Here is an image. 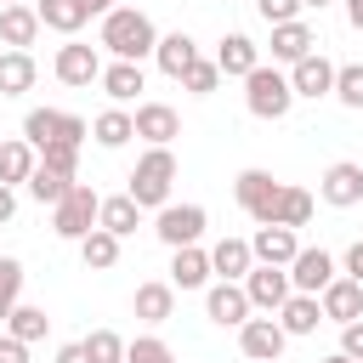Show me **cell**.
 Returning a JSON list of instances; mask_svg holds the SVG:
<instances>
[{
    "label": "cell",
    "mask_w": 363,
    "mask_h": 363,
    "mask_svg": "<svg viewBox=\"0 0 363 363\" xmlns=\"http://www.w3.org/2000/svg\"><path fill=\"white\" fill-rule=\"evenodd\" d=\"M204 227H210L204 204H164V210H159V221H153L159 244H170V250H187V244H199V238H204Z\"/></svg>",
    "instance_id": "obj_6"
},
{
    "label": "cell",
    "mask_w": 363,
    "mask_h": 363,
    "mask_svg": "<svg viewBox=\"0 0 363 363\" xmlns=\"http://www.w3.org/2000/svg\"><path fill=\"white\" fill-rule=\"evenodd\" d=\"M289 91L295 96H329L335 91V62L323 57V51H312V57H301V62H289Z\"/></svg>",
    "instance_id": "obj_13"
},
{
    "label": "cell",
    "mask_w": 363,
    "mask_h": 363,
    "mask_svg": "<svg viewBox=\"0 0 363 363\" xmlns=\"http://www.w3.org/2000/svg\"><path fill=\"white\" fill-rule=\"evenodd\" d=\"M91 136H96V147H125V142L136 136V125H130L125 108H108V113L91 119Z\"/></svg>",
    "instance_id": "obj_33"
},
{
    "label": "cell",
    "mask_w": 363,
    "mask_h": 363,
    "mask_svg": "<svg viewBox=\"0 0 363 363\" xmlns=\"http://www.w3.org/2000/svg\"><path fill=\"white\" fill-rule=\"evenodd\" d=\"M23 142H28L34 153H45L51 142H62V113H57V108H28V113H23Z\"/></svg>",
    "instance_id": "obj_30"
},
{
    "label": "cell",
    "mask_w": 363,
    "mask_h": 363,
    "mask_svg": "<svg viewBox=\"0 0 363 363\" xmlns=\"http://www.w3.org/2000/svg\"><path fill=\"white\" fill-rule=\"evenodd\" d=\"M216 68H221V79H244L250 68H261V51H255V40L250 34H221V45H216V57H210Z\"/></svg>",
    "instance_id": "obj_15"
},
{
    "label": "cell",
    "mask_w": 363,
    "mask_h": 363,
    "mask_svg": "<svg viewBox=\"0 0 363 363\" xmlns=\"http://www.w3.org/2000/svg\"><path fill=\"white\" fill-rule=\"evenodd\" d=\"M0 363H28V346L17 335H6V329H0Z\"/></svg>",
    "instance_id": "obj_45"
},
{
    "label": "cell",
    "mask_w": 363,
    "mask_h": 363,
    "mask_svg": "<svg viewBox=\"0 0 363 363\" xmlns=\"http://www.w3.org/2000/svg\"><path fill=\"white\" fill-rule=\"evenodd\" d=\"M244 295H250V312H267L272 318L295 289H289V272L284 267H250L244 272Z\"/></svg>",
    "instance_id": "obj_8"
},
{
    "label": "cell",
    "mask_w": 363,
    "mask_h": 363,
    "mask_svg": "<svg viewBox=\"0 0 363 363\" xmlns=\"http://www.w3.org/2000/svg\"><path fill=\"white\" fill-rule=\"evenodd\" d=\"M323 363H352V357H340V352H335V357H323Z\"/></svg>",
    "instance_id": "obj_51"
},
{
    "label": "cell",
    "mask_w": 363,
    "mask_h": 363,
    "mask_svg": "<svg viewBox=\"0 0 363 363\" xmlns=\"http://www.w3.org/2000/svg\"><path fill=\"white\" fill-rule=\"evenodd\" d=\"M96 85L108 91L113 108H125V102H136V91H147V74H142V62H108Z\"/></svg>",
    "instance_id": "obj_23"
},
{
    "label": "cell",
    "mask_w": 363,
    "mask_h": 363,
    "mask_svg": "<svg viewBox=\"0 0 363 363\" xmlns=\"http://www.w3.org/2000/svg\"><path fill=\"white\" fill-rule=\"evenodd\" d=\"M255 11H261V23H295L301 17V0H255Z\"/></svg>",
    "instance_id": "obj_42"
},
{
    "label": "cell",
    "mask_w": 363,
    "mask_h": 363,
    "mask_svg": "<svg viewBox=\"0 0 363 363\" xmlns=\"http://www.w3.org/2000/svg\"><path fill=\"white\" fill-rule=\"evenodd\" d=\"M11 216H17V193H11V187H0V227H6Z\"/></svg>",
    "instance_id": "obj_47"
},
{
    "label": "cell",
    "mask_w": 363,
    "mask_h": 363,
    "mask_svg": "<svg viewBox=\"0 0 363 363\" xmlns=\"http://www.w3.org/2000/svg\"><path fill=\"white\" fill-rule=\"evenodd\" d=\"M244 108L255 113V119H284L289 108H295V91H289V74H278V68H250L244 74Z\"/></svg>",
    "instance_id": "obj_3"
},
{
    "label": "cell",
    "mask_w": 363,
    "mask_h": 363,
    "mask_svg": "<svg viewBox=\"0 0 363 363\" xmlns=\"http://www.w3.org/2000/svg\"><path fill=\"white\" fill-rule=\"evenodd\" d=\"M40 164H45V170H57V176H68V182H74V176H79V147H74V142H51V147H45V153H40Z\"/></svg>",
    "instance_id": "obj_40"
},
{
    "label": "cell",
    "mask_w": 363,
    "mask_h": 363,
    "mask_svg": "<svg viewBox=\"0 0 363 363\" xmlns=\"http://www.w3.org/2000/svg\"><path fill=\"white\" fill-rule=\"evenodd\" d=\"M295 233L289 227H255V238H250V255H255V267H289L295 261Z\"/></svg>",
    "instance_id": "obj_19"
},
{
    "label": "cell",
    "mask_w": 363,
    "mask_h": 363,
    "mask_svg": "<svg viewBox=\"0 0 363 363\" xmlns=\"http://www.w3.org/2000/svg\"><path fill=\"white\" fill-rule=\"evenodd\" d=\"M340 6H346V23L363 34V0H340Z\"/></svg>",
    "instance_id": "obj_49"
},
{
    "label": "cell",
    "mask_w": 363,
    "mask_h": 363,
    "mask_svg": "<svg viewBox=\"0 0 363 363\" xmlns=\"http://www.w3.org/2000/svg\"><path fill=\"white\" fill-rule=\"evenodd\" d=\"M34 79H40V68L28 51H0V96H23V91H34Z\"/></svg>",
    "instance_id": "obj_29"
},
{
    "label": "cell",
    "mask_w": 363,
    "mask_h": 363,
    "mask_svg": "<svg viewBox=\"0 0 363 363\" xmlns=\"http://www.w3.org/2000/svg\"><path fill=\"white\" fill-rule=\"evenodd\" d=\"M216 85H221V68H216V62H204V57L182 74V91H193V96H210Z\"/></svg>",
    "instance_id": "obj_41"
},
{
    "label": "cell",
    "mask_w": 363,
    "mask_h": 363,
    "mask_svg": "<svg viewBox=\"0 0 363 363\" xmlns=\"http://www.w3.org/2000/svg\"><path fill=\"white\" fill-rule=\"evenodd\" d=\"M318 199H323V204H335V210H352V204H363V164H352V159H335V164L323 170V182H318Z\"/></svg>",
    "instance_id": "obj_10"
},
{
    "label": "cell",
    "mask_w": 363,
    "mask_h": 363,
    "mask_svg": "<svg viewBox=\"0 0 363 363\" xmlns=\"http://www.w3.org/2000/svg\"><path fill=\"white\" fill-rule=\"evenodd\" d=\"M130 125H136V136H142L147 147H170V142L182 136V119H176L170 102H136Z\"/></svg>",
    "instance_id": "obj_12"
},
{
    "label": "cell",
    "mask_w": 363,
    "mask_h": 363,
    "mask_svg": "<svg viewBox=\"0 0 363 363\" xmlns=\"http://www.w3.org/2000/svg\"><path fill=\"white\" fill-rule=\"evenodd\" d=\"M0 40H6V51H28V45L40 40L34 0H28V6H0Z\"/></svg>",
    "instance_id": "obj_21"
},
{
    "label": "cell",
    "mask_w": 363,
    "mask_h": 363,
    "mask_svg": "<svg viewBox=\"0 0 363 363\" xmlns=\"http://www.w3.org/2000/svg\"><path fill=\"white\" fill-rule=\"evenodd\" d=\"M340 357H352V363H363V318L340 329Z\"/></svg>",
    "instance_id": "obj_43"
},
{
    "label": "cell",
    "mask_w": 363,
    "mask_h": 363,
    "mask_svg": "<svg viewBox=\"0 0 363 363\" xmlns=\"http://www.w3.org/2000/svg\"><path fill=\"white\" fill-rule=\"evenodd\" d=\"M306 6H318V11H323V6H329V0H301V11H306Z\"/></svg>",
    "instance_id": "obj_50"
},
{
    "label": "cell",
    "mask_w": 363,
    "mask_h": 363,
    "mask_svg": "<svg viewBox=\"0 0 363 363\" xmlns=\"http://www.w3.org/2000/svg\"><path fill=\"white\" fill-rule=\"evenodd\" d=\"M57 79L62 85H91V79H102V51L96 45H85V40H68V45H57Z\"/></svg>",
    "instance_id": "obj_11"
},
{
    "label": "cell",
    "mask_w": 363,
    "mask_h": 363,
    "mask_svg": "<svg viewBox=\"0 0 363 363\" xmlns=\"http://www.w3.org/2000/svg\"><path fill=\"white\" fill-rule=\"evenodd\" d=\"M23 301V261L17 255H0V329L11 318V306Z\"/></svg>",
    "instance_id": "obj_36"
},
{
    "label": "cell",
    "mask_w": 363,
    "mask_h": 363,
    "mask_svg": "<svg viewBox=\"0 0 363 363\" xmlns=\"http://www.w3.org/2000/svg\"><path fill=\"white\" fill-rule=\"evenodd\" d=\"M34 164H40V153H34L23 136L0 142V187H17V182H28V176H34Z\"/></svg>",
    "instance_id": "obj_27"
},
{
    "label": "cell",
    "mask_w": 363,
    "mask_h": 363,
    "mask_svg": "<svg viewBox=\"0 0 363 363\" xmlns=\"http://www.w3.org/2000/svg\"><path fill=\"white\" fill-rule=\"evenodd\" d=\"M96 204H102V193H96L91 182H74V187L51 204V233L68 238V244H79V238L96 227Z\"/></svg>",
    "instance_id": "obj_4"
},
{
    "label": "cell",
    "mask_w": 363,
    "mask_h": 363,
    "mask_svg": "<svg viewBox=\"0 0 363 363\" xmlns=\"http://www.w3.org/2000/svg\"><path fill=\"white\" fill-rule=\"evenodd\" d=\"M23 187H28V193H34L40 204H57V199H62V193H68L74 182H68V176H57V170H45V164H34V176H28Z\"/></svg>",
    "instance_id": "obj_38"
},
{
    "label": "cell",
    "mask_w": 363,
    "mask_h": 363,
    "mask_svg": "<svg viewBox=\"0 0 363 363\" xmlns=\"http://www.w3.org/2000/svg\"><path fill=\"white\" fill-rule=\"evenodd\" d=\"M170 289H204L210 284V250L187 244V250H170Z\"/></svg>",
    "instance_id": "obj_20"
},
{
    "label": "cell",
    "mask_w": 363,
    "mask_h": 363,
    "mask_svg": "<svg viewBox=\"0 0 363 363\" xmlns=\"http://www.w3.org/2000/svg\"><path fill=\"white\" fill-rule=\"evenodd\" d=\"M57 363H91V357H85L79 340H68V346H57Z\"/></svg>",
    "instance_id": "obj_46"
},
{
    "label": "cell",
    "mask_w": 363,
    "mask_h": 363,
    "mask_svg": "<svg viewBox=\"0 0 363 363\" xmlns=\"http://www.w3.org/2000/svg\"><path fill=\"white\" fill-rule=\"evenodd\" d=\"M284 346H289V335L278 329V318H250V323H238V352H244L250 363H278Z\"/></svg>",
    "instance_id": "obj_9"
},
{
    "label": "cell",
    "mask_w": 363,
    "mask_h": 363,
    "mask_svg": "<svg viewBox=\"0 0 363 363\" xmlns=\"http://www.w3.org/2000/svg\"><path fill=\"white\" fill-rule=\"evenodd\" d=\"M0 6H28V0H0Z\"/></svg>",
    "instance_id": "obj_52"
},
{
    "label": "cell",
    "mask_w": 363,
    "mask_h": 363,
    "mask_svg": "<svg viewBox=\"0 0 363 363\" xmlns=\"http://www.w3.org/2000/svg\"><path fill=\"white\" fill-rule=\"evenodd\" d=\"M335 267H340V272H346L352 284H363V238H357V244H352V250H346V255H340Z\"/></svg>",
    "instance_id": "obj_44"
},
{
    "label": "cell",
    "mask_w": 363,
    "mask_h": 363,
    "mask_svg": "<svg viewBox=\"0 0 363 363\" xmlns=\"http://www.w3.org/2000/svg\"><path fill=\"white\" fill-rule=\"evenodd\" d=\"M250 267H255L250 238H216V244H210V272H216L221 284H244Z\"/></svg>",
    "instance_id": "obj_16"
},
{
    "label": "cell",
    "mask_w": 363,
    "mask_h": 363,
    "mask_svg": "<svg viewBox=\"0 0 363 363\" xmlns=\"http://www.w3.org/2000/svg\"><path fill=\"white\" fill-rule=\"evenodd\" d=\"M306 221H312V193L284 182V187H278V204H272V227H289V233H295V227H306Z\"/></svg>",
    "instance_id": "obj_31"
},
{
    "label": "cell",
    "mask_w": 363,
    "mask_h": 363,
    "mask_svg": "<svg viewBox=\"0 0 363 363\" xmlns=\"http://www.w3.org/2000/svg\"><path fill=\"white\" fill-rule=\"evenodd\" d=\"M96 45H102L113 62H142V57H153L159 28H153V17H147V11H136V6H113V11L102 17Z\"/></svg>",
    "instance_id": "obj_1"
},
{
    "label": "cell",
    "mask_w": 363,
    "mask_h": 363,
    "mask_svg": "<svg viewBox=\"0 0 363 363\" xmlns=\"http://www.w3.org/2000/svg\"><path fill=\"white\" fill-rule=\"evenodd\" d=\"M318 306H323V318H329V323H340V329H346V323H357V318H363V284L335 278V284L318 295Z\"/></svg>",
    "instance_id": "obj_17"
},
{
    "label": "cell",
    "mask_w": 363,
    "mask_h": 363,
    "mask_svg": "<svg viewBox=\"0 0 363 363\" xmlns=\"http://www.w3.org/2000/svg\"><path fill=\"white\" fill-rule=\"evenodd\" d=\"M130 312H136L142 323H170V312H176V289H170L164 278H153V284H136V295H130Z\"/></svg>",
    "instance_id": "obj_24"
},
{
    "label": "cell",
    "mask_w": 363,
    "mask_h": 363,
    "mask_svg": "<svg viewBox=\"0 0 363 363\" xmlns=\"http://www.w3.org/2000/svg\"><path fill=\"white\" fill-rule=\"evenodd\" d=\"M45 329H51V318H45V306H28V301H17V306H11V318H6V335H17L23 346H34V340H45Z\"/></svg>",
    "instance_id": "obj_32"
},
{
    "label": "cell",
    "mask_w": 363,
    "mask_h": 363,
    "mask_svg": "<svg viewBox=\"0 0 363 363\" xmlns=\"http://www.w3.org/2000/svg\"><path fill=\"white\" fill-rule=\"evenodd\" d=\"M79 6H85V17H108L119 0H79Z\"/></svg>",
    "instance_id": "obj_48"
},
{
    "label": "cell",
    "mask_w": 363,
    "mask_h": 363,
    "mask_svg": "<svg viewBox=\"0 0 363 363\" xmlns=\"http://www.w3.org/2000/svg\"><path fill=\"white\" fill-rule=\"evenodd\" d=\"M136 221H142V210H136V199H130V193H113V199H102V204H96V227H102V233H113L119 244L136 233Z\"/></svg>",
    "instance_id": "obj_26"
},
{
    "label": "cell",
    "mask_w": 363,
    "mask_h": 363,
    "mask_svg": "<svg viewBox=\"0 0 363 363\" xmlns=\"http://www.w3.org/2000/svg\"><path fill=\"white\" fill-rule=\"evenodd\" d=\"M340 108H357L363 113V62H340L335 68V91H329Z\"/></svg>",
    "instance_id": "obj_35"
},
{
    "label": "cell",
    "mask_w": 363,
    "mask_h": 363,
    "mask_svg": "<svg viewBox=\"0 0 363 363\" xmlns=\"http://www.w3.org/2000/svg\"><path fill=\"white\" fill-rule=\"evenodd\" d=\"M278 187H284V182H272V170H238V182H233V199H238V210H244L255 227H272Z\"/></svg>",
    "instance_id": "obj_5"
},
{
    "label": "cell",
    "mask_w": 363,
    "mask_h": 363,
    "mask_svg": "<svg viewBox=\"0 0 363 363\" xmlns=\"http://www.w3.org/2000/svg\"><path fill=\"white\" fill-rule=\"evenodd\" d=\"M34 17H40V28H57L68 40L85 28V6L79 0H34Z\"/></svg>",
    "instance_id": "obj_28"
},
{
    "label": "cell",
    "mask_w": 363,
    "mask_h": 363,
    "mask_svg": "<svg viewBox=\"0 0 363 363\" xmlns=\"http://www.w3.org/2000/svg\"><path fill=\"white\" fill-rule=\"evenodd\" d=\"M125 363H176V352L159 335H136V340H125Z\"/></svg>",
    "instance_id": "obj_39"
},
{
    "label": "cell",
    "mask_w": 363,
    "mask_h": 363,
    "mask_svg": "<svg viewBox=\"0 0 363 363\" xmlns=\"http://www.w3.org/2000/svg\"><path fill=\"white\" fill-rule=\"evenodd\" d=\"M170 182H176V153L170 147H147L125 182V193L136 199V210H164L170 204Z\"/></svg>",
    "instance_id": "obj_2"
},
{
    "label": "cell",
    "mask_w": 363,
    "mask_h": 363,
    "mask_svg": "<svg viewBox=\"0 0 363 363\" xmlns=\"http://www.w3.org/2000/svg\"><path fill=\"white\" fill-rule=\"evenodd\" d=\"M318 51V28L312 23H278L272 28V62H301V57H312Z\"/></svg>",
    "instance_id": "obj_18"
},
{
    "label": "cell",
    "mask_w": 363,
    "mask_h": 363,
    "mask_svg": "<svg viewBox=\"0 0 363 363\" xmlns=\"http://www.w3.org/2000/svg\"><path fill=\"white\" fill-rule=\"evenodd\" d=\"M318 323H323V306H318V295H289V301L278 306V329H284L289 340H301V335H318Z\"/></svg>",
    "instance_id": "obj_25"
},
{
    "label": "cell",
    "mask_w": 363,
    "mask_h": 363,
    "mask_svg": "<svg viewBox=\"0 0 363 363\" xmlns=\"http://www.w3.org/2000/svg\"><path fill=\"white\" fill-rule=\"evenodd\" d=\"M79 346H85V357H91V363H125V340H119L113 329H91Z\"/></svg>",
    "instance_id": "obj_37"
},
{
    "label": "cell",
    "mask_w": 363,
    "mask_h": 363,
    "mask_svg": "<svg viewBox=\"0 0 363 363\" xmlns=\"http://www.w3.org/2000/svg\"><path fill=\"white\" fill-rule=\"evenodd\" d=\"M153 62H159V74H170V79H182L193 62H199V45H193V34H159V45H153Z\"/></svg>",
    "instance_id": "obj_22"
},
{
    "label": "cell",
    "mask_w": 363,
    "mask_h": 363,
    "mask_svg": "<svg viewBox=\"0 0 363 363\" xmlns=\"http://www.w3.org/2000/svg\"><path fill=\"white\" fill-rule=\"evenodd\" d=\"M284 272H289V289H295V295H323V289L340 278V267H335L329 250H295V261H289Z\"/></svg>",
    "instance_id": "obj_7"
},
{
    "label": "cell",
    "mask_w": 363,
    "mask_h": 363,
    "mask_svg": "<svg viewBox=\"0 0 363 363\" xmlns=\"http://www.w3.org/2000/svg\"><path fill=\"white\" fill-rule=\"evenodd\" d=\"M79 261H85L91 272H108V267L119 261V238H113V233H102V227H91V233L79 238Z\"/></svg>",
    "instance_id": "obj_34"
},
{
    "label": "cell",
    "mask_w": 363,
    "mask_h": 363,
    "mask_svg": "<svg viewBox=\"0 0 363 363\" xmlns=\"http://www.w3.org/2000/svg\"><path fill=\"white\" fill-rule=\"evenodd\" d=\"M204 312H210V323H221V329L250 323V295H244V284H210V289H204Z\"/></svg>",
    "instance_id": "obj_14"
}]
</instances>
